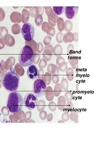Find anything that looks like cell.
<instances>
[{"label": "cell", "instance_id": "cell-11", "mask_svg": "<svg viewBox=\"0 0 96 144\" xmlns=\"http://www.w3.org/2000/svg\"><path fill=\"white\" fill-rule=\"evenodd\" d=\"M69 118V115L68 112H65L62 114V118L63 121L65 122L68 121Z\"/></svg>", "mask_w": 96, "mask_h": 144}, {"label": "cell", "instance_id": "cell-13", "mask_svg": "<svg viewBox=\"0 0 96 144\" xmlns=\"http://www.w3.org/2000/svg\"><path fill=\"white\" fill-rule=\"evenodd\" d=\"M1 62H0V70H1Z\"/></svg>", "mask_w": 96, "mask_h": 144}, {"label": "cell", "instance_id": "cell-9", "mask_svg": "<svg viewBox=\"0 0 96 144\" xmlns=\"http://www.w3.org/2000/svg\"><path fill=\"white\" fill-rule=\"evenodd\" d=\"M65 7L53 6V9L54 12L58 15H62L64 12Z\"/></svg>", "mask_w": 96, "mask_h": 144}, {"label": "cell", "instance_id": "cell-4", "mask_svg": "<svg viewBox=\"0 0 96 144\" xmlns=\"http://www.w3.org/2000/svg\"><path fill=\"white\" fill-rule=\"evenodd\" d=\"M47 89V86L45 81L41 79L35 80L33 86V93L38 98L44 95Z\"/></svg>", "mask_w": 96, "mask_h": 144}, {"label": "cell", "instance_id": "cell-1", "mask_svg": "<svg viewBox=\"0 0 96 144\" xmlns=\"http://www.w3.org/2000/svg\"><path fill=\"white\" fill-rule=\"evenodd\" d=\"M20 78L13 68H11L3 78L2 85L4 89L9 92L16 91L19 87Z\"/></svg>", "mask_w": 96, "mask_h": 144}, {"label": "cell", "instance_id": "cell-3", "mask_svg": "<svg viewBox=\"0 0 96 144\" xmlns=\"http://www.w3.org/2000/svg\"><path fill=\"white\" fill-rule=\"evenodd\" d=\"M34 58V52L31 47L25 45L20 52L18 57L19 63L23 67H26L32 64Z\"/></svg>", "mask_w": 96, "mask_h": 144}, {"label": "cell", "instance_id": "cell-2", "mask_svg": "<svg viewBox=\"0 0 96 144\" xmlns=\"http://www.w3.org/2000/svg\"><path fill=\"white\" fill-rule=\"evenodd\" d=\"M23 100L21 94L13 91L9 94L6 106L10 112L17 113L21 111L23 107Z\"/></svg>", "mask_w": 96, "mask_h": 144}, {"label": "cell", "instance_id": "cell-12", "mask_svg": "<svg viewBox=\"0 0 96 144\" xmlns=\"http://www.w3.org/2000/svg\"><path fill=\"white\" fill-rule=\"evenodd\" d=\"M64 123V122L63 121H62V120H60V121H58V123Z\"/></svg>", "mask_w": 96, "mask_h": 144}, {"label": "cell", "instance_id": "cell-10", "mask_svg": "<svg viewBox=\"0 0 96 144\" xmlns=\"http://www.w3.org/2000/svg\"><path fill=\"white\" fill-rule=\"evenodd\" d=\"M70 119L75 123H78V113L77 111H73L71 113L70 115Z\"/></svg>", "mask_w": 96, "mask_h": 144}, {"label": "cell", "instance_id": "cell-5", "mask_svg": "<svg viewBox=\"0 0 96 144\" xmlns=\"http://www.w3.org/2000/svg\"><path fill=\"white\" fill-rule=\"evenodd\" d=\"M22 35L24 39L26 41H31L33 40L35 35L34 27L31 23H24L21 30Z\"/></svg>", "mask_w": 96, "mask_h": 144}, {"label": "cell", "instance_id": "cell-7", "mask_svg": "<svg viewBox=\"0 0 96 144\" xmlns=\"http://www.w3.org/2000/svg\"><path fill=\"white\" fill-rule=\"evenodd\" d=\"M78 11V6L65 7V13L66 17L69 19H72L76 16Z\"/></svg>", "mask_w": 96, "mask_h": 144}, {"label": "cell", "instance_id": "cell-8", "mask_svg": "<svg viewBox=\"0 0 96 144\" xmlns=\"http://www.w3.org/2000/svg\"><path fill=\"white\" fill-rule=\"evenodd\" d=\"M27 74L29 78L31 80H34L38 77L39 70L36 66L34 64H31L29 66Z\"/></svg>", "mask_w": 96, "mask_h": 144}, {"label": "cell", "instance_id": "cell-6", "mask_svg": "<svg viewBox=\"0 0 96 144\" xmlns=\"http://www.w3.org/2000/svg\"><path fill=\"white\" fill-rule=\"evenodd\" d=\"M23 104L27 109L31 111L34 110L38 105V97L33 93H28L24 97Z\"/></svg>", "mask_w": 96, "mask_h": 144}]
</instances>
